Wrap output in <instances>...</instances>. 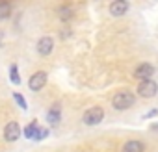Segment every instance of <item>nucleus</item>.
<instances>
[{
  "instance_id": "8",
  "label": "nucleus",
  "mask_w": 158,
  "mask_h": 152,
  "mask_svg": "<svg viewBox=\"0 0 158 152\" xmlns=\"http://www.w3.org/2000/svg\"><path fill=\"white\" fill-rule=\"evenodd\" d=\"M128 8H130V4L127 2V0H115V2L110 4V15H114V17H123V15L128 11Z\"/></svg>"
},
{
  "instance_id": "9",
  "label": "nucleus",
  "mask_w": 158,
  "mask_h": 152,
  "mask_svg": "<svg viewBox=\"0 0 158 152\" xmlns=\"http://www.w3.org/2000/svg\"><path fill=\"white\" fill-rule=\"evenodd\" d=\"M123 152H145V143L138 139H130L123 145Z\"/></svg>"
},
{
  "instance_id": "15",
  "label": "nucleus",
  "mask_w": 158,
  "mask_h": 152,
  "mask_svg": "<svg viewBox=\"0 0 158 152\" xmlns=\"http://www.w3.org/2000/svg\"><path fill=\"white\" fill-rule=\"evenodd\" d=\"M13 98H15V102L19 104V108H23V110H26V108H28V104H26V98H24L21 93H13Z\"/></svg>"
},
{
  "instance_id": "5",
  "label": "nucleus",
  "mask_w": 158,
  "mask_h": 152,
  "mask_svg": "<svg viewBox=\"0 0 158 152\" xmlns=\"http://www.w3.org/2000/svg\"><path fill=\"white\" fill-rule=\"evenodd\" d=\"M21 126L15 122V121H11V122H8L6 126H4V139L8 141V143H13V141H17L19 137H21Z\"/></svg>"
},
{
  "instance_id": "2",
  "label": "nucleus",
  "mask_w": 158,
  "mask_h": 152,
  "mask_svg": "<svg viewBox=\"0 0 158 152\" xmlns=\"http://www.w3.org/2000/svg\"><path fill=\"white\" fill-rule=\"evenodd\" d=\"M102 119H104V110H102L101 106L89 108V110L84 113V117H82L84 124H88V126H95V124H99Z\"/></svg>"
},
{
  "instance_id": "16",
  "label": "nucleus",
  "mask_w": 158,
  "mask_h": 152,
  "mask_svg": "<svg viewBox=\"0 0 158 152\" xmlns=\"http://www.w3.org/2000/svg\"><path fill=\"white\" fill-rule=\"evenodd\" d=\"M2 45H4V32L0 30V46H2Z\"/></svg>"
},
{
  "instance_id": "12",
  "label": "nucleus",
  "mask_w": 158,
  "mask_h": 152,
  "mask_svg": "<svg viewBox=\"0 0 158 152\" xmlns=\"http://www.w3.org/2000/svg\"><path fill=\"white\" fill-rule=\"evenodd\" d=\"M37 132H39V126H37V122L34 121V122H30V124L24 128V137H28V139H35Z\"/></svg>"
},
{
  "instance_id": "4",
  "label": "nucleus",
  "mask_w": 158,
  "mask_h": 152,
  "mask_svg": "<svg viewBox=\"0 0 158 152\" xmlns=\"http://www.w3.org/2000/svg\"><path fill=\"white\" fill-rule=\"evenodd\" d=\"M47 86V72L45 70H37L30 76V80H28V87L32 91H41L43 87Z\"/></svg>"
},
{
  "instance_id": "7",
  "label": "nucleus",
  "mask_w": 158,
  "mask_h": 152,
  "mask_svg": "<svg viewBox=\"0 0 158 152\" xmlns=\"http://www.w3.org/2000/svg\"><path fill=\"white\" fill-rule=\"evenodd\" d=\"M35 50H37V54H39V56H48V54L54 50V39H52V37H48V35L41 37V39L37 41Z\"/></svg>"
},
{
  "instance_id": "11",
  "label": "nucleus",
  "mask_w": 158,
  "mask_h": 152,
  "mask_svg": "<svg viewBox=\"0 0 158 152\" xmlns=\"http://www.w3.org/2000/svg\"><path fill=\"white\" fill-rule=\"evenodd\" d=\"M11 11H13V6L10 2H0V21L10 19L11 17Z\"/></svg>"
},
{
  "instance_id": "14",
  "label": "nucleus",
  "mask_w": 158,
  "mask_h": 152,
  "mask_svg": "<svg viewBox=\"0 0 158 152\" xmlns=\"http://www.w3.org/2000/svg\"><path fill=\"white\" fill-rule=\"evenodd\" d=\"M10 78H11V82H13L15 86H19V84H21V78H19V70H17V65H15V63L10 67Z\"/></svg>"
},
{
  "instance_id": "1",
  "label": "nucleus",
  "mask_w": 158,
  "mask_h": 152,
  "mask_svg": "<svg viewBox=\"0 0 158 152\" xmlns=\"http://www.w3.org/2000/svg\"><path fill=\"white\" fill-rule=\"evenodd\" d=\"M134 104H136V97H134V93H130V91H121V93H117V95L112 98V106H114L115 110H119V111H125V110L132 108Z\"/></svg>"
},
{
  "instance_id": "10",
  "label": "nucleus",
  "mask_w": 158,
  "mask_h": 152,
  "mask_svg": "<svg viewBox=\"0 0 158 152\" xmlns=\"http://www.w3.org/2000/svg\"><path fill=\"white\" fill-rule=\"evenodd\" d=\"M60 119H61V115H60V104H54L48 111H47V121H48V124H60Z\"/></svg>"
},
{
  "instance_id": "6",
  "label": "nucleus",
  "mask_w": 158,
  "mask_h": 152,
  "mask_svg": "<svg viewBox=\"0 0 158 152\" xmlns=\"http://www.w3.org/2000/svg\"><path fill=\"white\" fill-rule=\"evenodd\" d=\"M154 74V67L151 65V63H141V65H138L136 69H134V78H138V80H151V76Z\"/></svg>"
},
{
  "instance_id": "13",
  "label": "nucleus",
  "mask_w": 158,
  "mask_h": 152,
  "mask_svg": "<svg viewBox=\"0 0 158 152\" xmlns=\"http://www.w3.org/2000/svg\"><path fill=\"white\" fill-rule=\"evenodd\" d=\"M71 17H73V10H71L69 6H61V8H60V21L65 22V21H69Z\"/></svg>"
},
{
  "instance_id": "3",
  "label": "nucleus",
  "mask_w": 158,
  "mask_h": 152,
  "mask_svg": "<svg viewBox=\"0 0 158 152\" xmlns=\"http://www.w3.org/2000/svg\"><path fill=\"white\" fill-rule=\"evenodd\" d=\"M156 93H158V84H156V82H152V80H143V82H139V86H138V95H139L141 98H152V97H156Z\"/></svg>"
}]
</instances>
